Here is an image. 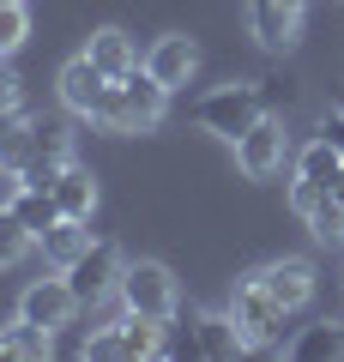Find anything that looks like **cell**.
Listing matches in <instances>:
<instances>
[{
	"label": "cell",
	"mask_w": 344,
	"mask_h": 362,
	"mask_svg": "<svg viewBox=\"0 0 344 362\" xmlns=\"http://www.w3.org/2000/svg\"><path fill=\"white\" fill-rule=\"evenodd\" d=\"M248 30H254L260 49H290L296 30H302V0H248Z\"/></svg>",
	"instance_id": "9"
},
{
	"label": "cell",
	"mask_w": 344,
	"mask_h": 362,
	"mask_svg": "<svg viewBox=\"0 0 344 362\" xmlns=\"http://www.w3.org/2000/svg\"><path fill=\"white\" fill-rule=\"evenodd\" d=\"M193 66H200V49H193V37H181V30L157 37V42H151V54H145V73H157L169 90H176V85H188V78H193Z\"/></svg>",
	"instance_id": "11"
},
{
	"label": "cell",
	"mask_w": 344,
	"mask_h": 362,
	"mask_svg": "<svg viewBox=\"0 0 344 362\" xmlns=\"http://www.w3.org/2000/svg\"><path fill=\"white\" fill-rule=\"evenodd\" d=\"M55 199H61V218H85L97 211V175H91L85 163H67L61 181H55Z\"/></svg>",
	"instance_id": "13"
},
{
	"label": "cell",
	"mask_w": 344,
	"mask_h": 362,
	"mask_svg": "<svg viewBox=\"0 0 344 362\" xmlns=\"http://www.w3.org/2000/svg\"><path fill=\"white\" fill-rule=\"evenodd\" d=\"M302 223H308V235H314V242H326V247H338V242H344V206H338L332 194L320 199V206L308 211Z\"/></svg>",
	"instance_id": "22"
},
{
	"label": "cell",
	"mask_w": 344,
	"mask_h": 362,
	"mask_svg": "<svg viewBox=\"0 0 344 362\" xmlns=\"http://www.w3.org/2000/svg\"><path fill=\"white\" fill-rule=\"evenodd\" d=\"M55 350V332H42V326L30 320H13V326H0V356H49Z\"/></svg>",
	"instance_id": "18"
},
{
	"label": "cell",
	"mask_w": 344,
	"mask_h": 362,
	"mask_svg": "<svg viewBox=\"0 0 344 362\" xmlns=\"http://www.w3.org/2000/svg\"><path fill=\"white\" fill-rule=\"evenodd\" d=\"M260 284L272 290V302H278L284 314H302L308 308V296H314V266H308V259H272V266H260L254 272Z\"/></svg>",
	"instance_id": "10"
},
{
	"label": "cell",
	"mask_w": 344,
	"mask_h": 362,
	"mask_svg": "<svg viewBox=\"0 0 344 362\" xmlns=\"http://www.w3.org/2000/svg\"><path fill=\"white\" fill-rule=\"evenodd\" d=\"M344 169V151L332 139H314V145H302V157H296V175L302 181H320V187H326L332 175H338Z\"/></svg>",
	"instance_id": "20"
},
{
	"label": "cell",
	"mask_w": 344,
	"mask_h": 362,
	"mask_svg": "<svg viewBox=\"0 0 344 362\" xmlns=\"http://www.w3.org/2000/svg\"><path fill=\"white\" fill-rule=\"evenodd\" d=\"M0 6H6V0H0Z\"/></svg>",
	"instance_id": "30"
},
{
	"label": "cell",
	"mask_w": 344,
	"mask_h": 362,
	"mask_svg": "<svg viewBox=\"0 0 344 362\" xmlns=\"http://www.w3.org/2000/svg\"><path fill=\"white\" fill-rule=\"evenodd\" d=\"M164 109H169V85L157 73H145V66H133V73L115 78V97H109L103 127L109 133H151L157 121H164Z\"/></svg>",
	"instance_id": "1"
},
{
	"label": "cell",
	"mask_w": 344,
	"mask_h": 362,
	"mask_svg": "<svg viewBox=\"0 0 344 362\" xmlns=\"http://www.w3.org/2000/svg\"><path fill=\"white\" fill-rule=\"evenodd\" d=\"M25 30H30V18H25V0H6L0 6V61L25 42Z\"/></svg>",
	"instance_id": "23"
},
{
	"label": "cell",
	"mask_w": 344,
	"mask_h": 362,
	"mask_svg": "<svg viewBox=\"0 0 344 362\" xmlns=\"http://www.w3.org/2000/svg\"><path fill=\"white\" fill-rule=\"evenodd\" d=\"M320 139H332L344 151V109H332V115H320Z\"/></svg>",
	"instance_id": "27"
},
{
	"label": "cell",
	"mask_w": 344,
	"mask_h": 362,
	"mask_svg": "<svg viewBox=\"0 0 344 362\" xmlns=\"http://www.w3.org/2000/svg\"><path fill=\"white\" fill-rule=\"evenodd\" d=\"M25 127H30V121H25V109H0V157L13 151L18 139H25Z\"/></svg>",
	"instance_id": "25"
},
{
	"label": "cell",
	"mask_w": 344,
	"mask_h": 362,
	"mask_svg": "<svg viewBox=\"0 0 344 362\" xmlns=\"http://www.w3.org/2000/svg\"><path fill=\"white\" fill-rule=\"evenodd\" d=\"M229 314H236V326H242L248 350H278V332H284V320H290V314L272 302V290L260 284L254 272L236 284V296H229Z\"/></svg>",
	"instance_id": "4"
},
{
	"label": "cell",
	"mask_w": 344,
	"mask_h": 362,
	"mask_svg": "<svg viewBox=\"0 0 344 362\" xmlns=\"http://www.w3.org/2000/svg\"><path fill=\"white\" fill-rule=\"evenodd\" d=\"M326 194H332V199H338V206H344V169H338V175L326 181Z\"/></svg>",
	"instance_id": "28"
},
{
	"label": "cell",
	"mask_w": 344,
	"mask_h": 362,
	"mask_svg": "<svg viewBox=\"0 0 344 362\" xmlns=\"http://www.w3.org/2000/svg\"><path fill=\"white\" fill-rule=\"evenodd\" d=\"M85 54H91V61H97L109 78H121V73H133V66H139V49H133V37H127L121 25H103V30H91Z\"/></svg>",
	"instance_id": "12"
},
{
	"label": "cell",
	"mask_w": 344,
	"mask_h": 362,
	"mask_svg": "<svg viewBox=\"0 0 344 362\" xmlns=\"http://www.w3.org/2000/svg\"><path fill=\"white\" fill-rule=\"evenodd\" d=\"M121 266H127V259H121L115 242H91L85 254H79L73 266H61V272H67V284H73V296L85 302V308H97L109 290H121Z\"/></svg>",
	"instance_id": "6"
},
{
	"label": "cell",
	"mask_w": 344,
	"mask_h": 362,
	"mask_svg": "<svg viewBox=\"0 0 344 362\" xmlns=\"http://www.w3.org/2000/svg\"><path fill=\"white\" fill-rule=\"evenodd\" d=\"M18 97H25V85H18V73L6 61H0V109H18Z\"/></svg>",
	"instance_id": "26"
},
{
	"label": "cell",
	"mask_w": 344,
	"mask_h": 362,
	"mask_svg": "<svg viewBox=\"0 0 344 362\" xmlns=\"http://www.w3.org/2000/svg\"><path fill=\"white\" fill-rule=\"evenodd\" d=\"M30 247H37V235L25 230V218H18L13 206H0V266H18Z\"/></svg>",
	"instance_id": "21"
},
{
	"label": "cell",
	"mask_w": 344,
	"mask_h": 362,
	"mask_svg": "<svg viewBox=\"0 0 344 362\" xmlns=\"http://www.w3.org/2000/svg\"><path fill=\"white\" fill-rule=\"evenodd\" d=\"M320 199H326V187H320V181H302V175H296V187H290V211H296V218H308Z\"/></svg>",
	"instance_id": "24"
},
{
	"label": "cell",
	"mask_w": 344,
	"mask_h": 362,
	"mask_svg": "<svg viewBox=\"0 0 344 362\" xmlns=\"http://www.w3.org/2000/svg\"><path fill=\"white\" fill-rule=\"evenodd\" d=\"M13 211L25 218V230L37 235V242H42V230L61 223V199H55L49 187H18V194H13Z\"/></svg>",
	"instance_id": "16"
},
{
	"label": "cell",
	"mask_w": 344,
	"mask_h": 362,
	"mask_svg": "<svg viewBox=\"0 0 344 362\" xmlns=\"http://www.w3.org/2000/svg\"><path fill=\"white\" fill-rule=\"evenodd\" d=\"M109 97H115V78L103 73L91 54H79V61L61 66V103L73 109L79 121H97V127H103V115H109Z\"/></svg>",
	"instance_id": "5"
},
{
	"label": "cell",
	"mask_w": 344,
	"mask_h": 362,
	"mask_svg": "<svg viewBox=\"0 0 344 362\" xmlns=\"http://www.w3.org/2000/svg\"><path fill=\"white\" fill-rule=\"evenodd\" d=\"M79 308H85V302L73 296L67 272H61V278H37V284H25V296H18V320L42 326V332H67Z\"/></svg>",
	"instance_id": "7"
},
{
	"label": "cell",
	"mask_w": 344,
	"mask_h": 362,
	"mask_svg": "<svg viewBox=\"0 0 344 362\" xmlns=\"http://www.w3.org/2000/svg\"><path fill=\"white\" fill-rule=\"evenodd\" d=\"M193 332H200V356H242L248 350V338H242V326H236V314H200L193 320Z\"/></svg>",
	"instance_id": "14"
},
{
	"label": "cell",
	"mask_w": 344,
	"mask_h": 362,
	"mask_svg": "<svg viewBox=\"0 0 344 362\" xmlns=\"http://www.w3.org/2000/svg\"><path fill=\"white\" fill-rule=\"evenodd\" d=\"M266 115V90L260 85H217L205 90L200 103H193V121H200V133H217V139H242L254 121Z\"/></svg>",
	"instance_id": "2"
},
{
	"label": "cell",
	"mask_w": 344,
	"mask_h": 362,
	"mask_svg": "<svg viewBox=\"0 0 344 362\" xmlns=\"http://www.w3.org/2000/svg\"><path fill=\"white\" fill-rule=\"evenodd\" d=\"M284 151H290V139H284V121L260 115L254 127L236 139V169H242L248 181H272L284 169Z\"/></svg>",
	"instance_id": "8"
},
{
	"label": "cell",
	"mask_w": 344,
	"mask_h": 362,
	"mask_svg": "<svg viewBox=\"0 0 344 362\" xmlns=\"http://www.w3.org/2000/svg\"><path fill=\"white\" fill-rule=\"evenodd\" d=\"M121 356H164V320L127 314L121 320Z\"/></svg>",
	"instance_id": "19"
},
{
	"label": "cell",
	"mask_w": 344,
	"mask_h": 362,
	"mask_svg": "<svg viewBox=\"0 0 344 362\" xmlns=\"http://www.w3.org/2000/svg\"><path fill=\"white\" fill-rule=\"evenodd\" d=\"M37 247L55 259V266H73V259L91 247V230H85V218H61L55 230H42V242H37Z\"/></svg>",
	"instance_id": "17"
},
{
	"label": "cell",
	"mask_w": 344,
	"mask_h": 362,
	"mask_svg": "<svg viewBox=\"0 0 344 362\" xmlns=\"http://www.w3.org/2000/svg\"><path fill=\"white\" fill-rule=\"evenodd\" d=\"M284 356H296V362H326V356H344V326H338V320L302 326V332L284 344Z\"/></svg>",
	"instance_id": "15"
},
{
	"label": "cell",
	"mask_w": 344,
	"mask_h": 362,
	"mask_svg": "<svg viewBox=\"0 0 344 362\" xmlns=\"http://www.w3.org/2000/svg\"><path fill=\"white\" fill-rule=\"evenodd\" d=\"M121 308L145 314V320H176V278H169L164 259H133L121 266Z\"/></svg>",
	"instance_id": "3"
},
{
	"label": "cell",
	"mask_w": 344,
	"mask_h": 362,
	"mask_svg": "<svg viewBox=\"0 0 344 362\" xmlns=\"http://www.w3.org/2000/svg\"><path fill=\"white\" fill-rule=\"evenodd\" d=\"M338 109H344V97H338Z\"/></svg>",
	"instance_id": "29"
}]
</instances>
